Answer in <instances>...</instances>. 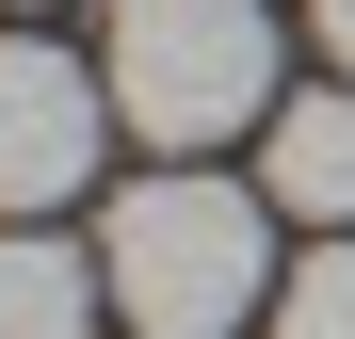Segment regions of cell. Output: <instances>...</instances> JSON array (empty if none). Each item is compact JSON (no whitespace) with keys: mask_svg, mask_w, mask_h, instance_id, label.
<instances>
[{"mask_svg":"<svg viewBox=\"0 0 355 339\" xmlns=\"http://www.w3.org/2000/svg\"><path fill=\"white\" fill-rule=\"evenodd\" d=\"M97 275L130 339H226L275 307V194L210 178V162H162L97 210Z\"/></svg>","mask_w":355,"mask_h":339,"instance_id":"cell-1","label":"cell"},{"mask_svg":"<svg viewBox=\"0 0 355 339\" xmlns=\"http://www.w3.org/2000/svg\"><path fill=\"white\" fill-rule=\"evenodd\" d=\"M97 81H113V130L194 162L226 130H275V17L259 0H113L97 17Z\"/></svg>","mask_w":355,"mask_h":339,"instance_id":"cell-2","label":"cell"},{"mask_svg":"<svg viewBox=\"0 0 355 339\" xmlns=\"http://www.w3.org/2000/svg\"><path fill=\"white\" fill-rule=\"evenodd\" d=\"M113 146V81L49 33H0V226H49Z\"/></svg>","mask_w":355,"mask_h":339,"instance_id":"cell-3","label":"cell"},{"mask_svg":"<svg viewBox=\"0 0 355 339\" xmlns=\"http://www.w3.org/2000/svg\"><path fill=\"white\" fill-rule=\"evenodd\" d=\"M259 194L307 210V226H355V81L275 97V130H259Z\"/></svg>","mask_w":355,"mask_h":339,"instance_id":"cell-4","label":"cell"},{"mask_svg":"<svg viewBox=\"0 0 355 339\" xmlns=\"http://www.w3.org/2000/svg\"><path fill=\"white\" fill-rule=\"evenodd\" d=\"M97 323H113L97 243H65V226H0V339H97Z\"/></svg>","mask_w":355,"mask_h":339,"instance_id":"cell-5","label":"cell"},{"mask_svg":"<svg viewBox=\"0 0 355 339\" xmlns=\"http://www.w3.org/2000/svg\"><path fill=\"white\" fill-rule=\"evenodd\" d=\"M275 339H355V226H323L307 243V275H275V307H259Z\"/></svg>","mask_w":355,"mask_h":339,"instance_id":"cell-6","label":"cell"},{"mask_svg":"<svg viewBox=\"0 0 355 339\" xmlns=\"http://www.w3.org/2000/svg\"><path fill=\"white\" fill-rule=\"evenodd\" d=\"M307 49H323V65L355 81V0H307Z\"/></svg>","mask_w":355,"mask_h":339,"instance_id":"cell-7","label":"cell"}]
</instances>
